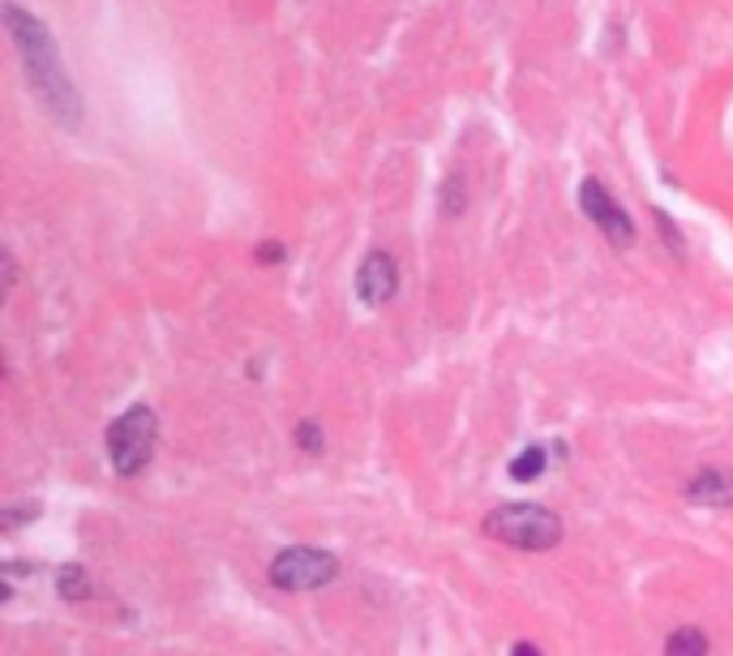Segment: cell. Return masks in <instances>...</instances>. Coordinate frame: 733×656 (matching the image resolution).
Wrapping results in <instances>:
<instances>
[{
	"label": "cell",
	"mask_w": 733,
	"mask_h": 656,
	"mask_svg": "<svg viewBox=\"0 0 733 656\" xmlns=\"http://www.w3.org/2000/svg\"><path fill=\"white\" fill-rule=\"evenodd\" d=\"M4 22H9V39L22 51V65H26V73H31V82H35L44 107H48L65 129H78L82 103H78V91H73L65 65H60V51H56L51 35L44 31V22L31 18V13H22L18 4H4Z\"/></svg>",
	"instance_id": "6da1fadb"
},
{
	"label": "cell",
	"mask_w": 733,
	"mask_h": 656,
	"mask_svg": "<svg viewBox=\"0 0 733 656\" xmlns=\"http://www.w3.org/2000/svg\"><path fill=\"white\" fill-rule=\"evenodd\" d=\"M481 528H485V537H493V541L528 550V554H545V550H553L562 541V519L537 503L497 506V510H489Z\"/></svg>",
	"instance_id": "7a4b0ae2"
},
{
	"label": "cell",
	"mask_w": 733,
	"mask_h": 656,
	"mask_svg": "<svg viewBox=\"0 0 733 656\" xmlns=\"http://www.w3.org/2000/svg\"><path fill=\"white\" fill-rule=\"evenodd\" d=\"M154 434H159V425H154V412L147 404L125 407L107 425V459H112V468L121 476H138L150 463V454H154Z\"/></svg>",
	"instance_id": "3957f363"
},
{
	"label": "cell",
	"mask_w": 733,
	"mask_h": 656,
	"mask_svg": "<svg viewBox=\"0 0 733 656\" xmlns=\"http://www.w3.org/2000/svg\"><path fill=\"white\" fill-rule=\"evenodd\" d=\"M335 575H340V562L327 554V550H309V545L284 550V554L271 562V584L284 588V592H313V588H327Z\"/></svg>",
	"instance_id": "277c9868"
},
{
	"label": "cell",
	"mask_w": 733,
	"mask_h": 656,
	"mask_svg": "<svg viewBox=\"0 0 733 656\" xmlns=\"http://www.w3.org/2000/svg\"><path fill=\"white\" fill-rule=\"evenodd\" d=\"M580 210H584L587 219H592V223H596V228H600L614 245H631L635 228H631L627 210L605 194V185H600V181H584V185H580Z\"/></svg>",
	"instance_id": "5b68a950"
},
{
	"label": "cell",
	"mask_w": 733,
	"mask_h": 656,
	"mask_svg": "<svg viewBox=\"0 0 733 656\" xmlns=\"http://www.w3.org/2000/svg\"><path fill=\"white\" fill-rule=\"evenodd\" d=\"M394 288H399L394 257L391 253H369V257H365V266H360V275H356V292H360V301L365 304L391 301Z\"/></svg>",
	"instance_id": "8992f818"
},
{
	"label": "cell",
	"mask_w": 733,
	"mask_h": 656,
	"mask_svg": "<svg viewBox=\"0 0 733 656\" xmlns=\"http://www.w3.org/2000/svg\"><path fill=\"white\" fill-rule=\"evenodd\" d=\"M686 498L695 506H733V472L725 468H703L686 485Z\"/></svg>",
	"instance_id": "52a82bcc"
},
{
	"label": "cell",
	"mask_w": 733,
	"mask_h": 656,
	"mask_svg": "<svg viewBox=\"0 0 733 656\" xmlns=\"http://www.w3.org/2000/svg\"><path fill=\"white\" fill-rule=\"evenodd\" d=\"M56 592H60L65 601H87V597H91L87 571H82V566H60V571H56Z\"/></svg>",
	"instance_id": "ba28073f"
},
{
	"label": "cell",
	"mask_w": 733,
	"mask_h": 656,
	"mask_svg": "<svg viewBox=\"0 0 733 656\" xmlns=\"http://www.w3.org/2000/svg\"><path fill=\"white\" fill-rule=\"evenodd\" d=\"M665 656H708V635H703V631H695V626H683V631H674V635H669Z\"/></svg>",
	"instance_id": "9c48e42d"
},
{
	"label": "cell",
	"mask_w": 733,
	"mask_h": 656,
	"mask_svg": "<svg viewBox=\"0 0 733 656\" xmlns=\"http://www.w3.org/2000/svg\"><path fill=\"white\" fill-rule=\"evenodd\" d=\"M540 472H545V447H528V451H519L511 459V476L515 481H537Z\"/></svg>",
	"instance_id": "30bf717a"
},
{
	"label": "cell",
	"mask_w": 733,
	"mask_h": 656,
	"mask_svg": "<svg viewBox=\"0 0 733 656\" xmlns=\"http://www.w3.org/2000/svg\"><path fill=\"white\" fill-rule=\"evenodd\" d=\"M296 442H300V447H305V451H322V429H318V425H309V421H305V425H300V429H296Z\"/></svg>",
	"instance_id": "8fae6325"
},
{
	"label": "cell",
	"mask_w": 733,
	"mask_h": 656,
	"mask_svg": "<svg viewBox=\"0 0 733 656\" xmlns=\"http://www.w3.org/2000/svg\"><path fill=\"white\" fill-rule=\"evenodd\" d=\"M31 515H39V506H31V503H26V510H9V515L0 519V528H4V532H13V528H18L22 519H31Z\"/></svg>",
	"instance_id": "7c38bea8"
},
{
	"label": "cell",
	"mask_w": 733,
	"mask_h": 656,
	"mask_svg": "<svg viewBox=\"0 0 733 656\" xmlns=\"http://www.w3.org/2000/svg\"><path fill=\"white\" fill-rule=\"evenodd\" d=\"M257 257H262V262H279V257H284V245H271V241H266V245L257 250Z\"/></svg>",
	"instance_id": "4fadbf2b"
},
{
	"label": "cell",
	"mask_w": 733,
	"mask_h": 656,
	"mask_svg": "<svg viewBox=\"0 0 733 656\" xmlns=\"http://www.w3.org/2000/svg\"><path fill=\"white\" fill-rule=\"evenodd\" d=\"M511 656H540V648H537V644H515V648H511Z\"/></svg>",
	"instance_id": "5bb4252c"
}]
</instances>
